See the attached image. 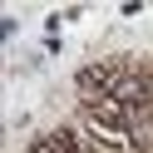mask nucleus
<instances>
[{"mask_svg":"<svg viewBox=\"0 0 153 153\" xmlns=\"http://www.w3.org/2000/svg\"><path fill=\"white\" fill-rule=\"evenodd\" d=\"M35 153H84V143H79L74 128H54L45 138H35Z\"/></svg>","mask_w":153,"mask_h":153,"instance_id":"nucleus-1","label":"nucleus"}]
</instances>
